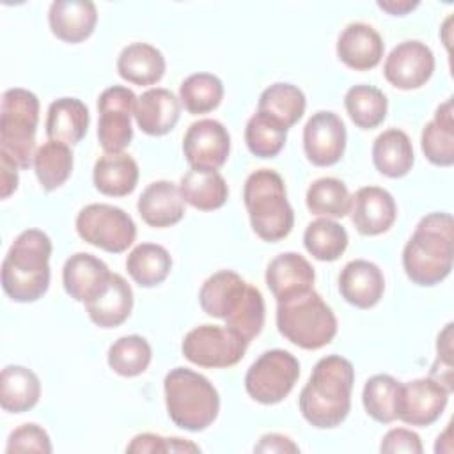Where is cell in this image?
Instances as JSON below:
<instances>
[{
    "mask_svg": "<svg viewBox=\"0 0 454 454\" xmlns=\"http://www.w3.org/2000/svg\"><path fill=\"white\" fill-rule=\"evenodd\" d=\"M128 452H138V454H156V452H167V438L153 433H142L131 438V442L126 447Z\"/></svg>",
    "mask_w": 454,
    "mask_h": 454,
    "instance_id": "cell-48",
    "label": "cell"
},
{
    "mask_svg": "<svg viewBox=\"0 0 454 454\" xmlns=\"http://www.w3.org/2000/svg\"><path fill=\"white\" fill-rule=\"evenodd\" d=\"M255 452H300V447L289 438V436H284V434H278V433H268V434H262L257 442V445L254 447Z\"/></svg>",
    "mask_w": 454,
    "mask_h": 454,
    "instance_id": "cell-47",
    "label": "cell"
},
{
    "mask_svg": "<svg viewBox=\"0 0 454 454\" xmlns=\"http://www.w3.org/2000/svg\"><path fill=\"white\" fill-rule=\"evenodd\" d=\"M39 99L34 92L14 87L2 96L0 151L7 153L20 168L34 165Z\"/></svg>",
    "mask_w": 454,
    "mask_h": 454,
    "instance_id": "cell-7",
    "label": "cell"
},
{
    "mask_svg": "<svg viewBox=\"0 0 454 454\" xmlns=\"http://www.w3.org/2000/svg\"><path fill=\"white\" fill-rule=\"evenodd\" d=\"M300 378V362L286 349L264 351L247 371V394L261 404L284 401Z\"/></svg>",
    "mask_w": 454,
    "mask_h": 454,
    "instance_id": "cell-8",
    "label": "cell"
},
{
    "mask_svg": "<svg viewBox=\"0 0 454 454\" xmlns=\"http://www.w3.org/2000/svg\"><path fill=\"white\" fill-rule=\"evenodd\" d=\"M181 115V101L163 87L145 90L137 98L135 121L137 126L151 137H163L170 133Z\"/></svg>",
    "mask_w": 454,
    "mask_h": 454,
    "instance_id": "cell-21",
    "label": "cell"
},
{
    "mask_svg": "<svg viewBox=\"0 0 454 454\" xmlns=\"http://www.w3.org/2000/svg\"><path fill=\"white\" fill-rule=\"evenodd\" d=\"M305 106L307 101L301 89L293 83L277 82L261 92L257 110L271 115L289 129L303 117Z\"/></svg>",
    "mask_w": 454,
    "mask_h": 454,
    "instance_id": "cell-34",
    "label": "cell"
},
{
    "mask_svg": "<svg viewBox=\"0 0 454 454\" xmlns=\"http://www.w3.org/2000/svg\"><path fill=\"white\" fill-rule=\"evenodd\" d=\"M53 450L51 447V440L48 436V433L34 424H21L20 427H16L9 438H7V445H5V452L12 454V452H43V454H50Z\"/></svg>",
    "mask_w": 454,
    "mask_h": 454,
    "instance_id": "cell-44",
    "label": "cell"
},
{
    "mask_svg": "<svg viewBox=\"0 0 454 454\" xmlns=\"http://www.w3.org/2000/svg\"><path fill=\"white\" fill-rule=\"evenodd\" d=\"M135 105V92L124 85H112L99 94L98 140L105 153H122L131 144Z\"/></svg>",
    "mask_w": 454,
    "mask_h": 454,
    "instance_id": "cell-11",
    "label": "cell"
},
{
    "mask_svg": "<svg viewBox=\"0 0 454 454\" xmlns=\"http://www.w3.org/2000/svg\"><path fill=\"white\" fill-rule=\"evenodd\" d=\"M287 128L264 112H255L245 126V142L257 158H275L286 145Z\"/></svg>",
    "mask_w": 454,
    "mask_h": 454,
    "instance_id": "cell-39",
    "label": "cell"
},
{
    "mask_svg": "<svg viewBox=\"0 0 454 454\" xmlns=\"http://www.w3.org/2000/svg\"><path fill=\"white\" fill-rule=\"evenodd\" d=\"M385 51V43L378 30L364 21L349 23L337 39V57L355 71L376 67Z\"/></svg>",
    "mask_w": 454,
    "mask_h": 454,
    "instance_id": "cell-18",
    "label": "cell"
},
{
    "mask_svg": "<svg viewBox=\"0 0 454 454\" xmlns=\"http://www.w3.org/2000/svg\"><path fill=\"white\" fill-rule=\"evenodd\" d=\"M181 199L199 211H215L227 202L229 186L218 170L190 168L179 181Z\"/></svg>",
    "mask_w": 454,
    "mask_h": 454,
    "instance_id": "cell-29",
    "label": "cell"
},
{
    "mask_svg": "<svg viewBox=\"0 0 454 454\" xmlns=\"http://www.w3.org/2000/svg\"><path fill=\"white\" fill-rule=\"evenodd\" d=\"M85 310L99 328H115L122 325L133 310V291L124 277L112 273L108 286L90 301Z\"/></svg>",
    "mask_w": 454,
    "mask_h": 454,
    "instance_id": "cell-24",
    "label": "cell"
},
{
    "mask_svg": "<svg viewBox=\"0 0 454 454\" xmlns=\"http://www.w3.org/2000/svg\"><path fill=\"white\" fill-rule=\"evenodd\" d=\"M264 312L266 307L261 291L255 286L248 284L243 298L223 321L229 330L239 335L245 342H250L261 333L264 326Z\"/></svg>",
    "mask_w": 454,
    "mask_h": 454,
    "instance_id": "cell-43",
    "label": "cell"
},
{
    "mask_svg": "<svg viewBox=\"0 0 454 454\" xmlns=\"http://www.w3.org/2000/svg\"><path fill=\"white\" fill-rule=\"evenodd\" d=\"M48 23L57 39L76 44L92 35L98 9L89 0H55L48 11Z\"/></svg>",
    "mask_w": 454,
    "mask_h": 454,
    "instance_id": "cell-20",
    "label": "cell"
},
{
    "mask_svg": "<svg viewBox=\"0 0 454 454\" xmlns=\"http://www.w3.org/2000/svg\"><path fill=\"white\" fill-rule=\"evenodd\" d=\"M112 271L96 255L87 252L73 254L62 268V284L66 293L80 303L94 300L110 282Z\"/></svg>",
    "mask_w": 454,
    "mask_h": 454,
    "instance_id": "cell-17",
    "label": "cell"
},
{
    "mask_svg": "<svg viewBox=\"0 0 454 454\" xmlns=\"http://www.w3.org/2000/svg\"><path fill=\"white\" fill-rule=\"evenodd\" d=\"M449 395L450 394L429 376L401 383L397 395V419L408 426H431L443 413Z\"/></svg>",
    "mask_w": 454,
    "mask_h": 454,
    "instance_id": "cell-13",
    "label": "cell"
},
{
    "mask_svg": "<svg viewBox=\"0 0 454 454\" xmlns=\"http://www.w3.org/2000/svg\"><path fill=\"white\" fill-rule=\"evenodd\" d=\"M34 170L43 190L53 192L60 188L73 172V151L64 142L48 140L35 151Z\"/></svg>",
    "mask_w": 454,
    "mask_h": 454,
    "instance_id": "cell-35",
    "label": "cell"
},
{
    "mask_svg": "<svg viewBox=\"0 0 454 454\" xmlns=\"http://www.w3.org/2000/svg\"><path fill=\"white\" fill-rule=\"evenodd\" d=\"M344 106L355 126L372 129L385 121L388 101L378 87L353 85L344 96Z\"/></svg>",
    "mask_w": 454,
    "mask_h": 454,
    "instance_id": "cell-36",
    "label": "cell"
},
{
    "mask_svg": "<svg viewBox=\"0 0 454 454\" xmlns=\"http://www.w3.org/2000/svg\"><path fill=\"white\" fill-rule=\"evenodd\" d=\"M243 202L252 231L268 243L289 236L294 225V211L287 200L286 184L278 172L259 168L252 172L243 188Z\"/></svg>",
    "mask_w": 454,
    "mask_h": 454,
    "instance_id": "cell-4",
    "label": "cell"
},
{
    "mask_svg": "<svg viewBox=\"0 0 454 454\" xmlns=\"http://www.w3.org/2000/svg\"><path fill=\"white\" fill-rule=\"evenodd\" d=\"M140 218L156 229L176 225L184 216V200L172 181H154L138 197Z\"/></svg>",
    "mask_w": 454,
    "mask_h": 454,
    "instance_id": "cell-23",
    "label": "cell"
},
{
    "mask_svg": "<svg viewBox=\"0 0 454 454\" xmlns=\"http://www.w3.org/2000/svg\"><path fill=\"white\" fill-rule=\"evenodd\" d=\"M353 383L355 369L348 358L326 355L317 360L298 397L303 419L317 429L340 426L351 410Z\"/></svg>",
    "mask_w": 454,
    "mask_h": 454,
    "instance_id": "cell-1",
    "label": "cell"
},
{
    "mask_svg": "<svg viewBox=\"0 0 454 454\" xmlns=\"http://www.w3.org/2000/svg\"><path fill=\"white\" fill-rule=\"evenodd\" d=\"M433 71L434 55L426 43L417 39L399 43L383 64L387 82L401 90H413L426 85Z\"/></svg>",
    "mask_w": 454,
    "mask_h": 454,
    "instance_id": "cell-14",
    "label": "cell"
},
{
    "mask_svg": "<svg viewBox=\"0 0 454 454\" xmlns=\"http://www.w3.org/2000/svg\"><path fill=\"white\" fill-rule=\"evenodd\" d=\"M223 98V83L211 73H193L179 85V101L192 115L213 112Z\"/></svg>",
    "mask_w": 454,
    "mask_h": 454,
    "instance_id": "cell-40",
    "label": "cell"
},
{
    "mask_svg": "<svg viewBox=\"0 0 454 454\" xmlns=\"http://www.w3.org/2000/svg\"><path fill=\"white\" fill-rule=\"evenodd\" d=\"M346 149V126L342 119L330 112H316L303 128V151L316 167L335 165Z\"/></svg>",
    "mask_w": 454,
    "mask_h": 454,
    "instance_id": "cell-15",
    "label": "cell"
},
{
    "mask_svg": "<svg viewBox=\"0 0 454 454\" xmlns=\"http://www.w3.org/2000/svg\"><path fill=\"white\" fill-rule=\"evenodd\" d=\"M303 245L314 259L332 262L344 254L348 247V232L332 218H317L307 225Z\"/></svg>",
    "mask_w": 454,
    "mask_h": 454,
    "instance_id": "cell-38",
    "label": "cell"
},
{
    "mask_svg": "<svg viewBox=\"0 0 454 454\" xmlns=\"http://www.w3.org/2000/svg\"><path fill=\"white\" fill-rule=\"evenodd\" d=\"M277 328L301 349H321L337 335V317L312 289L277 301Z\"/></svg>",
    "mask_w": 454,
    "mask_h": 454,
    "instance_id": "cell-6",
    "label": "cell"
},
{
    "mask_svg": "<svg viewBox=\"0 0 454 454\" xmlns=\"http://www.w3.org/2000/svg\"><path fill=\"white\" fill-rule=\"evenodd\" d=\"M305 204L312 215L335 220L349 213L351 195L340 179L319 177L309 186Z\"/></svg>",
    "mask_w": 454,
    "mask_h": 454,
    "instance_id": "cell-37",
    "label": "cell"
},
{
    "mask_svg": "<svg viewBox=\"0 0 454 454\" xmlns=\"http://www.w3.org/2000/svg\"><path fill=\"white\" fill-rule=\"evenodd\" d=\"M117 73L133 85H154L165 74V57L153 44L131 43L119 53Z\"/></svg>",
    "mask_w": 454,
    "mask_h": 454,
    "instance_id": "cell-28",
    "label": "cell"
},
{
    "mask_svg": "<svg viewBox=\"0 0 454 454\" xmlns=\"http://www.w3.org/2000/svg\"><path fill=\"white\" fill-rule=\"evenodd\" d=\"M78 236L105 252L121 254L133 245L137 225L121 207L112 204H89L76 216Z\"/></svg>",
    "mask_w": 454,
    "mask_h": 454,
    "instance_id": "cell-9",
    "label": "cell"
},
{
    "mask_svg": "<svg viewBox=\"0 0 454 454\" xmlns=\"http://www.w3.org/2000/svg\"><path fill=\"white\" fill-rule=\"evenodd\" d=\"M167 452H200V447L190 440L183 438H167Z\"/></svg>",
    "mask_w": 454,
    "mask_h": 454,
    "instance_id": "cell-51",
    "label": "cell"
},
{
    "mask_svg": "<svg viewBox=\"0 0 454 454\" xmlns=\"http://www.w3.org/2000/svg\"><path fill=\"white\" fill-rule=\"evenodd\" d=\"M248 282L236 271L222 270L213 273L200 287L199 301L202 310L216 319H225L239 303Z\"/></svg>",
    "mask_w": 454,
    "mask_h": 454,
    "instance_id": "cell-30",
    "label": "cell"
},
{
    "mask_svg": "<svg viewBox=\"0 0 454 454\" xmlns=\"http://www.w3.org/2000/svg\"><path fill=\"white\" fill-rule=\"evenodd\" d=\"M89 122V108L83 101L78 98H59L48 106L46 135L50 140L74 145L87 135Z\"/></svg>",
    "mask_w": 454,
    "mask_h": 454,
    "instance_id": "cell-25",
    "label": "cell"
},
{
    "mask_svg": "<svg viewBox=\"0 0 454 454\" xmlns=\"http://www.w3.org/2000/svg\"><path fill=\"white\" fill-rule=\"evenodd\" d=\"M401 383L390 374H374L364 385L362 403L371 419L381 424L397 420V395Z\"/></svg>",
    "mask_w": 454,
    "mask_h": 454,
    "instance_id": "cell-41",
    "label": "cell"
},
{
    "mask_svg": "<svg viewBox=\"0 0 454 454\" xmlns=\"http://www.w3.org/2000/svg\"><path fill=\"white\" fill-rule=\"evenodd\" d=\"M168 419L181 429L199 433L218 417L220 395L213 383L186 367H174L163 380Z\"/></svg>",
    "mask_w": 454,
    "mask_h": 454,
    "instance_id": "cell-5",
    "label": "cell"
},
{
    "mask_svg": "<svg viewBox=\"0 0 454 454\" xmlns=\"http://www.w3.org/2000/svg\"><path fill=\"white\" fill-rule=\"evenodd\" d=\"M380 9H383L385 12L392 14V16H404L410 11H413L415 7H419V2H411V0H378L376 2Z\"/></svg>",
    "mask_w": 454,
    "mask_h": 454,
    "instance_id": "cell-50",
    "label": "cell"
},
{
    "mask_svg": "<svg viewBox=\"0 0 454 454\" xmlns=\"http://www.w3.org/2000/svg\"><path fill=\"white\" fill-rule=\"evenodd\" d=\"M413 145L410 137L397 128L380 133L372 144V163L387 177L397 179L406 176L413 167Z\"/></svg>",
    "mask_w": 454,
    "mask_h": 454,
    "instance_id": "cell-31",
    "label": "cell"
},
{
    "mask_svg": "<svg viewBox=\"0 0 454 454\" xmlns=\"http://www.w3.org/2000/svg\"><path fill=\"white\" fill-rule=\"evenodd\" d=\"M231 153V135L215 119H199L184 133L183 154L192 168L218 170Z\"/></svg>",
    "mask_w": 454,
    "mask_h": 454,
    "instance_id": "cell-12",
    "label": "cell"
},
{
    "mask_svg": "<svg viewBox=\"0 0 454 454\" xmlns=\"http://www.w3.org/2000/svg\"><path fill=\"white\" fill-rule=\"evenodd\" d=\"M349 215L362 236H378L394 225L397 207L392 193L385 188L364 186L351 197Z\"/></svg>",
    "mask_w": 454,
    "mask_h": 454,
    "instance_id": "cell-16",
    "label": "cell"
},
{
    "mask_svg": "<svg viewBox=\"0 0 454 454\" xmlns=\"http://www.w3.org/2000/svg\"><path fill=\"white\" fill-rule=\"evenodd\" d=\"M172 257L168 250L156 243H140L126 257L128 275L140 287L160 286L170 273Z\"/></svg>",
    "mask_w": 454,
    "mask_h": 454,
    "instance_id": "cell-33",
    "label": "cell"
},
{
    "mask_svg": "<svg viewBox=\"0 0 454 454\" xmlns=\"http://www.w3.org/2000/svg\"><path fill=\"white\" fill-rule=\"evenodd\" d=\"M380 450L385 454H395V452H408V454H420L424 450L420 436L406 427H394L390 429L381 443Z\"/></svg>",
    "mask_w": 454,
    "mask_h": 454,
    "instance_id": "cell-45",
    "label": "cell"
},
{
    "mask_svg": "<svg viewBox=\"0 0 454 454\" xmlns=\"http://www.w3.org/2000/svg\"><path fill=\"white\" fill-rule=\"evenodd\" d=\"M452 323H447L445 328L438 333L436 340V362L454 365V349H452Z\"/></svg>",
    "mask_w": 454,
    "mask_h": 454,
    "instance_id": "cell-49",
    "label": "cell"
},
{
    "mask_svg": "<svg viewBox=\"0 0 454 454\" xmlns=\"http://www.w3.org/2000/svg\"><path fill=\"white\" fill-rule=\"evenodd\" d=\"M266 286L278 300L312 289L316 273L312 264L296 252H284L273 257L266 268Z\"/></svg>",
    "mask_w": 454,
    "mask_h": 454,
    "instance_id": "cell-22",
    "label": "cell"
},
{
    "mask_svg": "<svg viewBox=\"0 0 454 454\" xmlns=\"http://www.w3.org/2000/svg\"><path fill=\"white\" fill-rule=\"evenodd\" d=\"M18 163L4 151H0V197L9 199L20 183Z\"/></svg>",
    "mask_w": 454,
    "mask_h": 454,
    "instance_id": "cell-46",
    "label": "cell"
},
{
    "mask_svg": "<svg viewBox=\"0 0 454 454\" xmlns=\"http://www.w3.org/2000/svg\"><path fill=\"white\" fill-rule=\"evenodd\" d=\"M424 156L436 167L454 163V103L445 99L434 112V117L424 126L420 135Z\"/></svg>",
    "mask_w": 454,
    "mask_h": 454,
    "instance_id": "cell-27",
    "label": "cell"
},
{
    "mask_svg": "<svg viewBox=\"0 0 454 454\" xmlns=\"http://www.w3.org/2000/svg\"><path fill=\"white\" fill-rule=\"evenodd\" d=\"M339 291L349 305L356 309H371L383 298L385 277L374 262L355 259L340 270Z\"/></svg>",
    "mask_w": 454,
    "mask_h": 454,
    "instance_id": "cell-19",
    "label": "cell"
},
{
    "mask_svg": "<svg viewBox=\"0 0 454 454\" xmlns=\"http://www.w3.org/2000/svg\"><path fill=\"white\" fill-rule=\"evenodd\" d=\"M92 181L99 193L108 197L129 195L138 183V165L128 153H105L98 158Z\"/></svg>",
    "mask_w": 454,
    "mask_h": 454,
    "instance_id": "cell-26",
    "label": "cell"
},
{
    "mask_svg": "<svg viewBox=\"0 0 454 454\" xmlns=\"http://www.w3.org/2000/svg\"><path fill=\"white\" fill-rule=\"evenodd\" d=\"M454 261V220L450 213L420 218L403 250L406 277L422 287L440 284L450 275Z\"/></svg>",
    "mask_w": 454,
    "mask_h": 454,
    "instance_id": "cell-2",
    "label": "cell"
},
{
    "mask_svg": "<svg viewBox=\"0 0 454 454\" xmlns=\"http://www.w3.org/2000/svg\"><path fill=\"white\" fill-rule=\"evenodd\" d=\"M51 239L39 229H27L12 241L2 262L4 293L18 303H30L50 287Z\"/></svg>",
    "mask_w": 454,
    "mask_h": 454,
    "instance_id": "cell-3",
    "label": "cell"
},
{
    "mask_svg": "<svg viewBox=\"0 0 454 454\" xmlns=\"http://www.w3.org/2000/svg\"><path fill=\"white\" fill-rule=\"evenodd\" d=\"M248 342L227 326L200 325L190 330L181 344L183 356L207 369H223L236 365L247 351Z\"/></svg>",
    "mask_w": 454,
    "mask_h": 454,
    "instance_id": "cell-10",
    "label": "cell"
},
{
    "mask_svg": "<svg viewBox=\"0 0 454 454\" xmlns=\"http://www.w3.org/2000/svg\"><path fill=\"white\" fill-rule=\"evenodd\" d=\"M108 365L124 378H135L147 371L153 351L142 335L119 337L108 349Z\"/></svg>",
    "mask_w": 454,
    "mask_h": 454,
    "instance_id": "cell-42",
    "label": "cell"
},
{
    "mask_svg": "<svg viewBox=\"0 0 454 454\" xmlns=\"http://www.w3.org/2000/svg\"><path fill=\"white\" fill-rule=\"evenodd\" d=\"M41 397V381L37 374L23 365H5L0 374V404L4 411L25 413L32 410Z\"/></svg>",
    "mask_w": 454,
    "mask_h": 454,
    "instance_id": "cell-32",
    "label": "cell"
}]
</instances>
